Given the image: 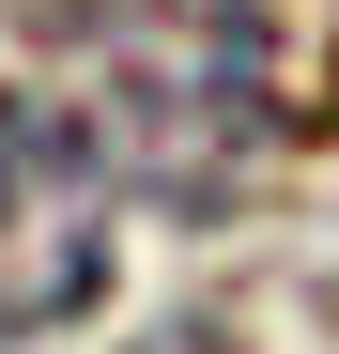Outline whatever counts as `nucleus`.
Returning a JSON list of instances; mask_svg holds the SVG:
<instances>
[{"mask_svg": "<svg viewBox=\"0 0 339 354\" xmlns=\"http://www.w3.org/2000/svg\"><path fill=\"white\" fill-rule=\"evenodd\" d=\"M16 31L46 46L108 169L154 185L170 216H232L293 139V62L262 0H16Z\"/></svg>", "mask_w": 339, "mask_h": 354, "instance_id": "nucleus-1", "label": "nucleus"}, {"mask_svg": "<svg viewBox=\"0 0 339 354\" xmlns=\"http://www.w3.org/2000/svg\"><path fill=\"white\" fill-rule=\"evenodd\" d=\"M124 354H247L232 324H154V339H124Z\"/></svg>", "mask_w": 339, "mask_h": 354, "instance_id": "nucleus-3", "label": "nucleus"}, {"mask_svg": "<svg viewBox=\"0 0 339 354\" xmlns=\"http://www.w3.org/2000/svg\"><path fill=\"white\" fill-rule=\"evenodd\" d=\"M108 247H124V169L77 124L62 93L0 77V339H46L108 292Z\"/></svg>", "mask_w": 339, "mask_h": 354, "instance_id": "nucleus-2", "label": "nucleus"}]
</instances>
